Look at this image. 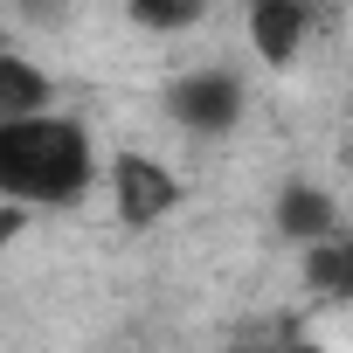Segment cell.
<instances>
[{"label": "cell", "mask_w": 353, "mask_h": 353, "mask_svg": "<svg viewBox=\"0 0 353 353\" xmlns=\"http://www.w3.org/2000/svg\"><path fill=\"white\" fill-rule=\"evenodd\" d=\"M305 284L332 305H353V236H332V243H312L305 250Z\"/></svg>", "instance_id": "52a82bcc"}, {"label": "cell", "mask_w": 353, "mask_h": 353, "mask_svg": "<svg viewBox=\"0 0 353 353\" xmlns=\"http://www.w3.org/2000/svg\"><path fill=\"white\" fill-rule=\"evenodd\" d=\"M49 97H56L49 70H35V63H28V56H14V49H0V125L42 118V111H49Z\"/></svg>", "instance_id": "8992f818"}, {"label": "cell", "mask_w": 353, "mask_h": 353, "mask_svg": "<svg viewBox=\"0 0 353 353\" xmlns=\"http://www.w3.org/2000/svg\"><path fill=\"white\" fill-rule=\"evenodd\" d=\"M21 229H28V208L0 201V250H14V243H21Z\"/></svg>", "instance_id": "30bf717a"}, {"label": "cell", "mask_w": 353, "mask_h": 353, "mask_svg": "<svg viewBox=\"0 0 353 353\" xmlns=\"http://www.w3.org/2000/svg\"><path fill=\"white\" fill-rule=\"evenodd\" d=\"M166 118L194 139H229L243 125V77L229 70H188L166 83Z\"/></svg>", "instance_id": "7a4b0ae2"}, {"label": "cell", "mask_w": 353, "mask_h": 353, "mask_svg": "<svg viewBox=\"0 0 353 353\" xmlns=\"http://www.w3.org/2000/svg\"><path fill=\"white\" fill-rule=\"evenodd\" d=\"M243 28H250V49L263 56V70H291L312 35L298 0H243Z\"/></svg>", "instance_id": "277c9868"}, {"label": "cell", "mask_w": 353, "mask_h": 353, "mask_svg": "<svg viewBox=\"0 0 353 353\" xmlns=\"http://www.w3.org/2000/svg\"><path fill=\"white\" fill-rule=\"evenodd\" d=\"M125 14L139 35H188L208 14V0H125Z\"/></svg>", "instance_id": "ba28073f"}, {"label": "cell", "mask_w": 353, "mask_h": 353, "mask_svg": "<svg viewBox=\"0 0 353 353\" xmlns=\"http://www.w3.org/2000/svg\"><path fill=\"white\" fill-rule=\"evenodd\" d=\"M14 8H21V21H35V28H63L70 0H14Z\"/></svg>", "instance_id": "9c48e42d"}, {"label": "cell", "mask_w": 353, "mask_h": 353, "mask_svg": "<svg viewBox=\"0 0 353 353\" xmlns=\"http://www.w3.org/2000/svg\"><path fill=\"white\" fill-rule=\"evenodd\" d=\"M97 181V145L77 118L42 111L21 125H0V201L14 208H63Z\"/></svg>", "instance_id": "6da1fadb"}, {"label": "cell", "mask_w": 353, "mask_h": 353, "mask_svg": "<svg viewBox=\"0 0 353 353\" xmlns=\"http://www.w3.org/2000/svg\"><path fill=\"white\" fill-rule=\"evenodd\" d=\"M277 236L284 243H298V250H312V243H332V229H339V208H332V194L325 188H312V181H291L284 194H277Z\"/></svg>", "instance_id": "5b68a950"}, {"label": "cell", "mask_w": 353, "mask_h": 353, "mask_svg": "<svg viewBox=\"0 0 353 353\" xmlns=\"http://www.w3.org/2000/svg\"><path fill=\"white\" fill-rule=\"evenodd\" d=\"M111 208H118V222L125 229H152V222H166L173 208H181V173H173L166 159H152V152H111Z\"/></svg>", "instance_id": "3957f363"}]
</instances>
